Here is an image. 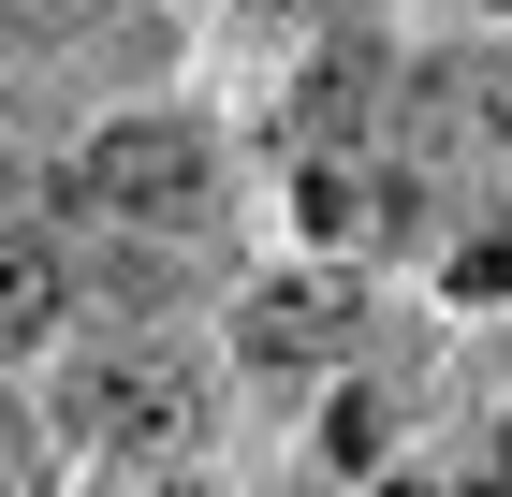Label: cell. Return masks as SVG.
I'll return each mask as SVG.
<instances>
[{
	"instance_id": "6da1fadb",
	"label": "cell",
	"mask_w": 512,
	"mask_h": 497,
	"mask_svg": "<svg viewBox=\"0 0 512 497\" xmlns=\"http://www.w3.org/2000/svg\"><path fill=\"white\" fill-rule=\"evenodd\" d=\"M395 147H425V161L512 147V59H498V44H439V59H410V74H395Z\"/></svg>"
},
{
	"instance_id": "7a4b0ae2",
	"label": "cell",
	"mask_w": 512,
	"mask_h": 497,
	"mask_svg": "<svg viewBox=\"0 0 512 497\" xmlns=\"http://www.w3.org/2000/svg\"><path fill=\"white\" fill-rule=\"evenodd\" d=\"M44 191H59V205H118V220H191V205H205V132L118 117V132H103L74 176H44Z\"/></svg>"
},
{
	"instance_id": "3957f363",
	"label": "cell",
	"mask_w": 512,
	"mask_h": 497,
	"mask_svg": "<svg viewBox=\"0 0 512 497\" xmlns=\"http://www.w3.org/2000/svg\"><path fill=\"white\" fill-rule=\"evenodd\" d=\"M74 424L103 439V454H132V468H176V454L205 439V381L161 366V351H118L103 381H74Z\"/></svg>"
},
{
	"instance_id": "277c9868",
	"label": "cell",
	"mask_w": 512,
	"mask_h": 497,
	"mask_svg": "<svg viewBox=\"0 0 512 497\" xmlns=\"http://www.w3.org/2000/svg\"><path fill=\"white\" fill-rule=\"evenodd\" d=\"M337 337H352V278H337V264H308V278H264V293L235 307V351H249V366H322Z\"/></svg>"
},
{
	"instance_id": "5b68a950",
	"label": "cell",
	"mask_w": 512,
	"mask_h": 497,
	"mask_svg": "<svg viewBox=\"0 0 512 497\" xmlns=\"http://www.w3.org/2000/svg\"><path fill=\"white\" fill-rule=\"evenodd\" d=\"M366 103H381V59H366V44H322L308 88H293V147H352Z\"/></svg>"
},
{
	"instance_id": "8992f818",
	"label": "cell",
	"mask_w": 512,
	"mask_h": 497,
	"mask_svg": "<svg viewBox=\"0 0 512 497\" xmlns=\"http://www.w3.org/2000/svg\"><path fill=\"white\" fill-rule=\"evenodd\" d=\"M59 307H74L59 249H30V234H0V351H44V337H59Z\"/></svg>"
},
{
	"instance_id": "52a82bcc",
	"label": "cell",
	"mask_w": 512,
	"mask_h": 497,
	"mask_svg": "<svg viewBox=\"0 0 512 497\" xmlns=\"http://www.w3.org/2000/svg\"><path fill=\"white\" fill-rule=\"evenodd\" d=\"M454 293H469V307H498V293H512V220H483V234H469V264H454Z\"/></svg>"
},
{
	"instance_id": "ba28073f",
	"label": "cell",
	"mask_w": 512,
	"mask_h": 497,
	"mask_svg": "<svg viewBox=\"0 0 512 497\" xmlns=\"http://www.w3.org/2000/svg\"><path fill=\"white\" fill-rule=\"evenodd\" d=\"M15 15H103V0H15Z\"/></svg>"
},
{
	"instance_id": "9c48e42d",
	"label": "cell",
	"mask_w": 512,
	"mask_h": 497,
	"mask_svg": "<svg viewBox=\"0 0 512 497\" xmlns=\"http://www.w3.org/2000/svg\"><path fill=\"white\" fill-rule=\"evenodd\" d=\"M381 497H439V483H381Z\"/></svg>"
},
{
	"instance_id": "30bf717a",
	"label": "cell",
	"mask_w": 512,
	"mask_h": 497,
	"mask_svg": "<svg viewBox=\"0 0 512 497\" xmlns=\"http://www.w3.org/2000/svg\"><path fill=\"white\" fill-rule=\"evenodd\" d=\"M498 15H512V0H498Z\"/></svg>"
}]
</instances>
